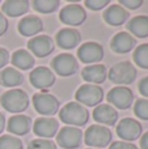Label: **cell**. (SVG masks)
Here are the masks:
<instances>
[{
  "label": "cell",
  "instance_id": "1",
  "mask_svg": "<svg viewBox=\"0 0 148 149\" xmlns=\"http://www.w3.org/2000/svg\"><path fill=\"white\" fill-rule=\"evenodd\" d=\"M59 118L66 124L72 126H85L89 119V113L85 106L79 102H70L62 107L59 111Z\"/></svg>",
  "mask_w": 148,
  "mask_h": 149
},
{
  "label": "cell",
  "instance_id": "2",
  "mask_svg": "<svg viewBox=\"0 0 148 149\" xmlns=\"http://www.w3.org/2000/svg\"><path fill=\"white\" fill-rule=\"evenodd\" d=\"M0 103L7 111L13 114H20L25 111L29 106V97L24 90L12 89L7 90L0 97Z\"/></svg>",
  "mask_w": 148,
  "mask_h": 149
},
{
  "label": "cell",
  "instance_id": "3",
  "mask_svg": "<svg viewBox=\"0 0 148 149\" xmlns=\"http://www.w3.org/2000/svg\"><path fill=\"white\" fill-rule=\"evenodd\" d=\"M136 68L131 64L130 62H119L114 64L108 72V77L112 82L119 85V86H125L136 79Z\"/></svg>",
  "mask_w": 148,
  "mask_h": 149
},
{
  "label": "cell",
  "instance_id": "4",
  "mask_svg": "<svg viewBox=\"0 0 148 149\" xmlns=\"http://www.w3.org/2000/svg\"><path fill=\"white\" fill-rule=\"evenodd\" d=\"M84 141L87 145L97 149V148H105L112 143L113 135L112 131L108 130L105 126L101 124H93V126L88 127L84 135Z\"/></svg>",
  "mask_w": 148,
  "mask_h": 149
},
{
  "label": "cell",
  "instance_id": "5",
  "mask_svg": "<svg viewBox=\"0 0 148 149\" xmlns=\"http://www.w3.org/2000/svg\"><path fill=\"white\" fill-rule=\"evenodd\" d=\"M76 102L83 106H98L104 100V90L98 85L93 84H84L76 90Z\"/></svg>",
  "mask_w": 148,
  "mask_h": 149
},
{
  "label": "cell",
  "instance_id": "6",
  "mask_svg": "<svg viewBox=\"0 0 148 149\" xmlns=\"http://www.w3.org/2000/svg\"><path fill=\"white\" fill-rule=\"evenodd\" d=\"M83 141V131L76 127H63L57 134V143L64 149H76Z\"/></svg>",
  "mask_w": 148,
  "mask_h": 149
},
{
  "label": "cell",
  "instance_id": "7",
  "mask_svg": "<svg viewBox=\"0 0 148 149\" xmlns=\"http://www.w3.org/2000/svg\"><path fill=\"white\" fill-rule=\"evenodd\" d=\"M110 105L115 106L119 110H126L134 102V93L127 86H115L109 90L106 95Z\"/></svg>",
  "mask_w": 148,
  "mask_h": 149
},
{
  "label": "cell",
  "instance_id": "8",
  "mask_svg": "<svg viewBox=\"0 0 148 149\" xmlns=\"http://www.w3.org/2000/svg\"><path fill=\"white\" fill-rule=\"evenodd\" d=\"M33 106L37 113L42 115H54L58 113L59 101L49 93H37L33 95Z\"/></svg>",
  "mask_w": 148,
  "mask_h": 149
},
{
  "label": "cell",
  "instance_id": "9",
  "mask_svg": "<svg viewBox=\"0 0 148 149\" xmlns=\"http://www.w3.org/2000/svg\"><path fill=\"white\" fill-rule=\"evenodd\" d=\"M59 20L64 25L68 26H79L87 20V12L81 5L70 4L62 8L59 13Z\"/></svg>",
  "mask_w": 148,
  "mask_h": 149
},
{
  "label": "cell",
  "instance_id": "10",
  "mask_svg": "<svg viewBox=\"0 0 148 149\" xmlns=\"http://www.w3.org/2000/svg\"><path fill=\"white\" fill-rule=\"evenodd\" d=\"M51 67L58 74L63 77L72 76L76 73L79 68L77 60L75 59V56L71 54H59L54 58V60L51 62Z\"/></svg>",
  "mask_w": 148,
  "mask_h": 149
},
{
  "label": "cell",
  "instance_id": "11",
  "mask_svg": "<svg viewBox=\"0 0 148 149\" xmlns=\"http://www.w3.org/2000/svg\"><path fill=\"white\" fill-rule=\"evenodd\" d=\"M77 58L85 64H97L104 58V49L97 42H85L79 47Z\"/></svg>",
  "mask_w": 148,
  "mask_h": 149
},
{
  "label": "cell",
  "instance_id": "12",
  "mask_svg": "<svg viewBox=\"0 0 148 149\" xmlns=\"http://www.w3.org/2000/svg\"><path fill=\"white\" fill-rule=\"evenodd\" d=\"M142 132H143L142 124L133 118L122 119L117 126V135L126 141L138 140L142 136Z\"/></svg>",
  "mask_w": 148,
  "mask_h": 149
},
{
  "label": "cell",
  "instance_id": "13",
  "mask_svg": "<svg viewBox=\"0 0 148 149\" xmlns=\"http://www.w3.org/2000/svg\"><path fill=\"white\" fill-rule=\"evenodd\" d=\"M29 79H30V84L34 88L43 89L45 92V89H47V88L52 86L55 84L57 77H55L54 72L51 70H49L47 67H37L30 72Z\"/></svg>",
  "mask_w": 148,
  "mask_h": 149
},
{
  "label": "cell",
  "instance_id": "14",
  "mask_svg": "<svg viewBox=\"0 0 148 149\" xmlns=\"http://www.w3.org/2000/svg\"><path fill=\"white\" fill-rule=\"evenodd\" d=\"M54 41L49 36H37L28 42V49L37 58H46L54 51Z\"/></svg>",
  "mask_w": 148,
  "mask_h": 149
},
{
  "label": "cell",
  "instance_id": "15",
  "mask_svg": "<svg viewBox=\"0 0 148 149\" xmlns=\"http://www.w3.org/2000/svg\"><path fill=\"white\" fill-rule=\"evenodd\" d=\"M58 130H59V122L54 118H38L36 119L33 124V132L37 136L42 137H52L54 135L58 134Z\"/></svg>",
  "mask_w": 148,
  "mask_h": 149
},
{
  "label": "cell",
  "instance_id": "16",
  "mask_svg": "<svg viewBox=\"0 0 148 149\" xmlns=\"http://www.w3.org/2000/svg\"><path fill=\"white\" fill-rule=\"evenodd\" d=\"M136 41L127 31H119L110 41V47L117 54H127L135 47Z\"/></svg>",
  "mask_w": 148,
  "mask_h": 149
},
{
  "label": "cell",
  "instance_id": "17",
  "mask_svg": "<svg viewBox=\"0 0 148 149\" xmlns=\"http://www.w3.org/2000/svg\"><path fill=\"white\" fill-rule=\"evenodd\" d=\"M55 41H57V45L60 49L71 50V49H75V47L80 43L81 36H80V33H79V30H76V29L64 28L57 33Z\"/></svg>",
  "mask_w": 148,
  "mask_h": 149
},
{
  "label": "cell",
  "instance_id": "18",
  "mask_svg": "<svg viewBox=\"0 0 148 149\" xmlns=\"http://www.w3.org/2000/svg\"><path fill=\"white\" fill-rule=\"evenodd\" d=\"M130 15L128 10L126 8L121 7L119 4L110 5L106 8V10L104 12V20L106 24H109L110 26H121L128 20Z\"/></svg>",
  "mask_w": 148,
  "mask_h": 149
},
{
  "label": "cell",
  "instance_id": "19",
  "mask_svg": "<svg viewBox=\"0 0 148 149\" xmlns=\"http://www.w3.org/2000/svg\"><path fill=\"white\" fill-rule=\"evenodd\" d=\"M93 118L96 122L106 126H114L118 120V113L112 105L108 103H101V105L96 106L93 110Z\"/></svg>",
  "mask_w": 148,
  "mask_h": 149
},
{
  "label": "cell",
  "instance_id": "20",
  "mask_svg": "<svg viewBox=\"0 0 148 149\" xmlns=\"http://www.w3.org/2000/svg\"><path fill=\"white\" fill-rule=\"evenodd\" d=\"M31 128V119L28 115L24 114H16V115L10 116L7 124V130L10 134L22 136L26 135Z\"/></svg>",
  "mask_w": 148,
  "mask_h": 149
},
{
  "label": "cell",
  "instance_id": "21",
  "mask_svg": "<svg viewBox=\"0 0 148 149\" xmlns=\"http://www.w3.org/2000/svg\"><path fill=\"white\" fill-rule=\"evenodd\" d=\"M43 30V24L41 18L37 16H28L24 17L18 22V31L24 37H33Z\"/></svg>",
  "mask_w": 148,
  "mask_h": 149
},
{
  "label": "cell",
  "instance_id": "22",
  "mask_svg": "<svg viewBox=\"0 0 148 149\" xmlns=\"http://www.w3.org/2000/svg\"><path fill=\"white\" fill-rule=\"evenodd\" d=\"M81 76L89 84L97 85V84H102L106 80L108 71L104 64H91L84 68L83 72H81Z\"/></svg>",
  "mask_w": 148,
  "mask_h": 149
},
{
  "label": "cell",
  "instance_id": "23",
  "mask_svg": "<svg viewBox=\"0 0 148 149\" xmlns=\"http://www.w3.org/2000/svg\"><path fill=\"white\" fill-rule=\"evenodd\" d=\"M1 10L8 17H18L29 10V1L26 0H7L3 3Z\"/></svg>",
  "mask_w": 148,
  "mask_h": 149
},
{
  "label": "cell",
  "instance_id": "24",
  "mask_svg": "<svg viewBox=\"0 0 148 149\" xmlns=\"http://www.w3.org/2000/svg\"><path fill=\"white\" fill-rule=\"evenodd\" d=\"M24 81L22 73L12 67H7L0 71V85L5 88H13L21 85Z\"/></svg>",
  "mask_w": 148,
  "mask_h": 149
},
{
  "label": "cell",
  "instance_id": "25",
  "mask_svg": "<svg viewBox=\"0 0 148 149\" xmlns=\"http://www.w3.org/2000/svg\"><path fill=\"white\" fill-rule=\"evenodd\" d=\"M127 30L138 38L148 37V16H136L127 22Z\"/></svg>",
  "mask_w": 148,
  "mask_h": 149
},
{
  "label": "cell",
  "instance_id": "26",
  "mask_svg": "<svg viewBox=\"0 0 148 149\" xmlns=\"http://www.w3.org/2000/svg\"><path fill=\"white\" fill-rule=\"evenodd\" d=\"M9 60H12L13 67L18 68V70H22V71L33 68L34 63H36L33 55L28 50H17V51H15L12 54V59H9Z\"/></svg>",
  "mask_w": 148,
  "mask_h": 149
},
{
  "label": "cell",
  "instance_id": "27",
  "mask_svg": "<svg viewBox=\"0 0 148 149\" xmlns=\"http://www.w3.org/2000/svg\"><path fill=\"white\" fill-rule=\"evenodd\" d=\"M133 58L138 67L148 70V43H143L136 47Z\"/></svg>",
  "mask_w": 148,
  "mask_h": 149
},
{
  "label": "cell",
  "instance_id": "28",
  "mask_svg": "<svg viewBox=\"0 0 148 149\" xmlns=\"http://www.w3.org/2000/svg\"><path fill=\"white\" fill-rule=\"evenodd\" d=\"M59 1L58 0H34L33 8L39 13H52L58 9Z\"/></svg>",
  "mask_w": 148,
  "mask_h": 149
},
{
  "label": "cell",
  "instance_id": "29",
  "mask_svg": "<svg viewBox=\"0 0 148 149\" xmlns=\"http://www.w3.org/2000/svg\"><path fill=\"white\" fill-rule=\"evenodd\" d=\"M0 149H24L22 141L12 135L0 136Z\"/></svg>",
  "mask_w": 148,
  "mask_h": 149
},
{
  "label": "cell",
  "instance_id": "30",
  "mask_svg": "<svg viewBox=\"0 0 148 149\" xmlns=\"http://www.w3.org/2000/svg\"><path fill=\"white\" fill-rule=\"evenodd\" d=\"M134 113L142 120H148V100L140 98L136 101L134 106Z\"/></svg>",
  "mask_w": 148,
  "mask_h": 149
},
{
  "label": "cell",
  "instance_id": "31",
  "mask_svg": "<svg viewBox=\"0 0 148 149\" xmlns=\"http://www.w3.org/2000/svg\"><path fill=\"white\" fill-rule=\"evenodd\" d=\"M28 149H57V144L47 139H36L30 141Z\"/></svg>",
  "mask_w": 148,
  "mask_h": 149
},
{
  "label": "cell",
  "instance_id": "32",
  "mask_svg": "<svg viewBox=\"0 0 148 149\" xmlns=\"http://www.w3.org/2000/svg\"><path fill=\"white\" fill-rule=\"evenodd\" d=\"M109 4V0H85V7L92 10H98Z\"/></svg>",
  "mask_w": 148,
  "mask_h": 149
},
{
  "label": "cell",
  "instance_id": "33",
  "mask_svg": "<svg viewBox=\"0 0 148 149\" xmlns=\"http://www.w3.org/2000/svg\"><path fill=\"white\" fill-rule=\"evenodd\" d=\"M118 4L123 8H128V9H138L139 7H140L142 4H143V1L142 0H119L118 1Z\"/></svg>",
  "mask_w": 148,
  "mask_h": 149
},
{
  "label": "cell",
  "instance_id": "34",
  "mask_svg": "<svg viewBox=\"0 0 148 149\" xmlns=\"http://www.w3.org/2000/svg\"><path fill=\"white\" fill-rule=\"evenodd\" d=\"M109 149H139L135 144L127 141H115L110 144Z\"/></svg>",
  "mask_w": 148,
  "mask_h": 149
},
{
  "label": "cell",
  "instance_id": "35",
  "mask_svg": "<svg viewBox=\"0 0 148 149\" xmlns=\"http://www.w3.org/2000/svg\"><path fill=\"white\" fill-rule=\"evenodd\" d=\"M138 88H139V92H140V94L148 98V76L140 80Z\"/></svg>",
  "mask_w": 148,
  "mask_h": 149
},
{
  "label": "cell",
  "instance_id": "36",
  "mask_svg": "<svg viewBox=\"0 0 148 149\" xmlns=\"http://www.w3.org/2000/svg\"><path fill=\"white\" fill-rule=\"evenodd\" d=\"M8 62H9V52L5 49L0 47V70H1L3 67H5Z\"/></svg>",
  "mask_w": 148,
  "mask_h": 149
},
{
  "label": "cell",
  "instance_id": "37",
  "mask_svg": "<svg viewBox=\"0 0 148 149\" xmlns=\"http://www.w3.org/2000/svg\"><path fill=\"white\" fill-rule=\"evenodd\" d=\"M8 30V20L1 12H0V37L3 34H5V31Z\"/></svg>",
  "mask_w": 148,
  "mask_h": 149
},
{
  "label": "cell",
  "instance_id": "38",
  "mask_svg": "<svg viewBox=\"0 0 148 149\" xmlns=\"http://www.w3.org/2000/svg\"><path fill=\"white\" fill-rule=\"evenodd\" d=\"M140 148L142 149H148V132H146V134L142 136V139H140Z\"/></svg>",
  "mask_w": 148,
  "mask_h": 149
},
{
  "label": "cell",
  "instance_id": "39",
  "mask_svg": "<svg viewBox=\"0 0 148 149\" xmlns=\"http://www.w3.org/2000/svg\"><path fill=\"white\" fill-rule=\"evenodd\" d=\"M4 128H5V118H4V115L0 113V134L4 131Z\"/></svg>",
  "mask_w": 148,
  "mask_h": 149
},
{
  "label": "cell",
  "instance_id": "40",
  "mask_svg": "<svg viewBox=\"0 0 148 149\" xmlns=\"http://www.w3.org/2000/svg\"><path fill=\"white\" fill-rule=\"evenodd\" d=\"M89 149H94V148H89Z\"/></svg>",
  "mask_w": 148,
  "mask_h": 149
}]
</instances>
